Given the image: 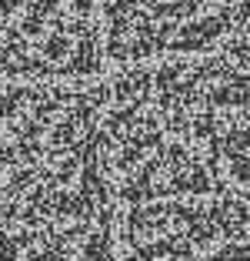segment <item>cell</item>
<instances>
[{
    "mask_svg": "<svg viewBox=\"0 0 250 261\" xmlns=\"http://www.w3.org/2000/svg\"><path fill=\"white\" fill-rule=\"evenodd\" d=\"M150 100L197 104L210 111L250 117V0L237 4L230 31L200 57L137 64L110 70Z\"/></svg>",
    "mask_w": 250,
    "mask_h": 261,
    "instance_id": "cell-2",
    "label": "cell"
},
{
    "mask_svg": "<svg viewBox=\"0 0 250 261\" xmlns=\"http://www.w3.org/2000/svg\"><path fill=\"white\" fill-rule=\"evenodd\" d=\"M104 130L120 261H250V201L204 144L110 74Z\"/></svg>",
    "mask_w": 250,
    "mask_h": 261,
    "instance_id": "cell-1",
    "label": "cell"
}]
</instances>
